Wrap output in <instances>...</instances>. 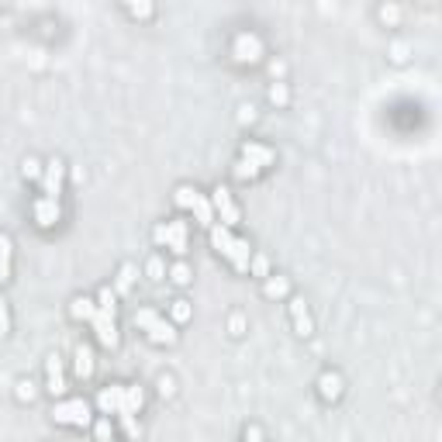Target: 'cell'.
Returning a JSON list of instances; mask_svg holds the SVG:
<instances>
[{"instance_id":"4dcf8cb0","label":"cell","mask_w":442,"mask_h":442,"mask_svg":"<svg viewBox=\"0 0 442 442\" xmlns=\"http://www.w3.org/2000/svg\"><path fill=\"white\" fill-rule=\"evenodd\" d=\"M152 11H156L152 4H138V8H128V14H132V18H152Z\"/></svg>"},{"instance_id":"9a60e30c","label":"cell","mask_w":442,"mask_h":442,"mask_svg":"<svg viewBox=\"0 0 442 442\" xmlns=\"http://www.w3.org/2000/svg\"><path fill=\"white\" fill-rule=\"evenodd\" d=\"M94 367H97V363H94V349L86 345V342H83V345H76V356H73V373H76L79 380H90V377H94Z\"/></svg>"},{"instance_id":"83f0119b","label":"cell","mask_w":442,"mask_h":442,"mask_svg":"<svg viewBox=\"0 0 442 442\" xmlns=\"http://www.w3.org/2000/svg\"><path fill=\"white\" fill-rule=\"evenodd\" d=\"M0 335H11V308L4 294H0Z\"/></svg>"},{"instance_id":"d6986e66","label":"cell","mask_w":442,"mask_h":442,"mask_svg":"<svg viewBox=\"0 0 442 442\" xmlns=\"http://www.w3.org/2000/svg\"><path fill=\"white\" fill-rule=\"evenodd\" d=\"M94 308H97V301H90V297H73V304H69V315H73L76 321H90Z\"/></svg>"},{"instance_id":"ffe728a7","label":"cell","mask_w":442,"mask_h":442,"mask_svg":"<svg viewBox=\"0 0 442 442\" xmlns=\"http://www.w3.org/2000/svg\"><path fill=\"white\" fill-rule=\"evenodd\" d=\"M166 277H169V280H173L176 287H187V284L194 280V270H191V267H187V262L180 259V262H173V267L166 270Z\"/></svg>"},{"instance_id":"836d02e7","label":"cell","mask_w":442,"mask_h":442,"mask_svg":"<svg viewBox=\"0 0 442 442\" xmlns=\"http://www.w3.org/2000/svg\"><path fill=\"white\" fill-rule=\"evenodd\" d=\"M397 14H401L397 8H380V18H384V21H397Z\"/></svg>"},{"instance_id":"52a82bcc","label":"cell","mask_w":442,"mask_h":442,"mask_svg":"<svg viewBox=\"0 0 442 442\" xmlns=\"http://www.w3.org/2000/svg\"><path fill=\"white\" fill-rule=\"evenodd\" d=\"M156 242L159 245H166L173 256H187V235H191V228H187V221H180V218H173V221H162V225H156Z\"/></svg>"},{"instance_id":"8992f818","label":"cell","mask_w":442,"mask_h":442,"mask_svg":"<svg viewBox=\"0 0 442 442\" xmlns=\"http://www.w3.org/2000/svg\"><path fill=\"white\" fill-rule=\"evenodd\" d=\"M173 201L180 204L184 211H191V214H194V221H197L201 228H211V225H214L211 197H208V194H201L197 187H191V184H180V187L173 191Z\"/></svg>"},{"instance_id":"d6a6232c","label":"cell","mask_w":442,"mask_h":442,"mask_svg":"<svg viewBox=\"0 0 442 442\" xmlns=\"http://www.w3.org/2000/svg\"><path fill=\"white\" fill-rule=\"evenodd\" d=\"M242 442H262V432H259V425H249L245 428V439Z\"/></svg>"},{"instance_id":"9c48e42d","label":"cell","mask_w":442,"mask_h":442,"mask_svg":"<svg viewBox=\"0 0 442 442\" xmlns=\"http://www.w3.org/2000/svg\"><path fill=\"white\" fill-rule=\"evenodd\" d=\"M232 56H235V62H259L262 59V38L259 35H252V32H242V35H235V42H232Z\"/></svg>"},{"instance_id":"3957f363","label":"cell","mask_w":442,"mask_h":442,"mask_svg":"<svg viewBox=\"0 0 442 442\" xmlns=\"http://www.w3.org/2000/svg\"><path fill=\"white\" fill-rule=\"evenodd\" d=\"M211 232V245L232 262V270L235 273H249V259H252V245L245 242V238H238L232 228H225V225H211L208 228Z\"/></svg>"},{"instance_id":"ba28073f","label":"cell","mask_w":442,"mask_h":442,"mask_svg":"<svg viewBox=\"0 0 442 442\" xmlns=\"http://www.w3.org/2000/svg\"><path fill=\"white\" fill-rule=\"evenodd\" d=\"M211 211L221 218V225H225V228H235V225L242 221V211H238V204H235L232 191H228V187H221V184L211 191Z\"/></svg>"},{"instance_id":"1f68e13d","label":"cell","mask_w":442,"mask_h":442,"mask_svg":"<svg viewBox=\"0 0 442 442\" xmlns=\"http://www.w3.org/2000/svg\"><path fill=\"white\" fill-rule=\"evenodd\" d=\"M228 328H232V335H242V332H245V318H242V315H232Z\"/></svg>"},{"instance_id":"8fae6325","label":"cell","mask_w":442,"mask_h":442,"mask_svg":"<svg viewBox=\"0 0 442 442\" xmlns=\"http://www.w3.org/2000/svg\"><path fill=\"white\" fill-rule=\"evenodd\" d=\"M62 180H66V162L62 159H49L45 162V173H42V194L52 197V201H59Z\"/></svg>"},{"instance_id":"d4e9b609","label":"cell","mask_w":442,"mask_h":442,"mask_svg":"<svg viewBox=\"0 0 442 442\" xmlns=\"http://www.w3.org/2000/svg\"><path fill=\"white\" fill-rule=\"evenodd\" d=\"M145 273H149V280H162V277H166V262H162V256H152V259L145 262Z\"/></svg>"},{"instance_id":"30bf717a","label":"cell","mask_w":442,"mask_h":442,"mask_svg":"<svg viewBox=\"0 0 442 442\" xmlns=\"http://www.w3.org/2000/svg\"><path fill=\"white\" fill-rule=\"evenodd\" d=\"M32 221L38 225V228H56L59 221H62V208H59V201H52V197H35L32 201Z\"/></svg>"},{"instance_id":"603a6c76","label":"cell","mask_w":442,"mask_h":442,"mask_svg":"<svg viewBox=\"0 0 442 442\" xmlns=\"http://www.w3.org/2000/svg\"><path fill=\"white\" fill-rule=\"evenodd\" d=\"M169 315H173V325H184V321L194 318V308H191V301H173L169 304Z\"/></svg>"},{"instance_id":"7402d4cb","label":"cell","mask_w":442,"mask_h":442,"mask_svg":"<svg viewBox=\"0 0 442 442\" xmlns=\"http://www.w3.org/2000/svg\"><path fill=\"white\" fill-rule=\"evenodd\" d=\"M232 173H235V180H242V184H252V180H259V176H262V173H259L252 162H245V159H235Z\"/></svg>"},{"instance_id":"ac0fdd59","label":"cell","mask_w":442,"mask_h":442,"mask_svg":"<svg viewBox=\"0 0 442 442\" xmlns=\"http://www.w3.org/2000/svg\"><path fill=\"white\" fill-rule=\"evenodd\" d=\"M262 294H267V297H287L291 294V280L287 277H267V284H262Z\"/></svg>"},{"instance_id":"5bb4252c","label":"cell","mask_w":442,"mask_h":442,"mask_svg":"<svg viewBox=\"0 0 442 442\" xmlns=\"http://www.w3.org/2000/svg\"><path fill=\"white\" fill-rule=\"evenodd\" d=\"M14 277V242L8 232H0V287L11 284Z\"/></svg>"},{"instance_id":"7a4b0ae2","label":"cell","mask_w":442,"mask_h":442,"mask_svg":"<svg viewBox=\"0 0 442 442\" xmlns=\"http://www.w3.org/2000/svg\"><path fill=\"white\" fill-rule=\"evenodd\" d=\"M90 328H94V335H97V342L104 349H118L121 345V332H118V294H114V287H101L97 308L90 315Z\"/></svg>"},{"instance_id":"2e32d148","label":"cell","mask_w":442,"mask_h":442,"mask_svg":"<svg viewBox=\"0 0 442 442\" xmlns=\"http://www.w3.org/2000/svg\"><path fill=\"white\" fill-rule=\"evenodd\" d=\"M45 370H49V394L62 397V394H66V377H62V360L56 356V352H52V356H49Z\"/></svg>"},{"instance_id":"d590c367","label":"cell","mask_w":442,"mask_h":442,"mask_svg":"<svg viewBox=\"0 0 442 442\" xmlns=\"http://www.w3.org/2000/svg\"><path fill=\"white\" fill-rule=\"evenodd\" d=\"M238 118H242V121H252V118H256V108H252V104H245V108H242V114H238Z\"/></svg>"},{"instance_id":"277c9868","label":"cell","mask_w":442,"mask_h":442,"mask_svg":"<svg viewBox=\"0 0 442 442\" xmlns=\"http://www.w3.org/2000/svg\"><path fill=\"white\" fill-rule=\"evenodd\" d=\"M135 328H142L152 345H173L176 342V325L169 318H162L156 308H138L135 311Z\"/></svg>"},{"instance_id":"e575fe53","label":"cell","mask_w":442,"mask_h":442,"mask_svg":"<svg viewBox=\"0 0 442 442\" xmlns=\"http://www.w3.org/2000/svg\"><path fill=\"white\" fill-rule=\"evenodd\" d=\"M159 391H162V397L173 394V380H169V377H159Z\"/></svg>"},{"instance_id":"484cf974","label":"cell","mask_w":442,"mask_h":442,"mask_svg":"<svg viewBox=\"0 0 442 442\" xmlns=\"http://www.w3.org/2000/svg\"><path fill=\"white\" fill-rule=\"evenodd\" d=\"M270 101H273L277 108H287V101H291L287 83H273V86H270Z\"/></svg>"},{"instance_id":"e0dca14e","label":"cell","mask_w":442,"mask_h":442,"mask_svg":"<svg viewBox=\"0 0 442 442\" xmlns=\"http://www.w3.org/2000/svg\"><path fill=\"white\" fill-rule=\"evenodd\" d=\"M291 318H294L297 335H311V332H315V321H311V315H308L304 301H291Z\"/></svg>"},{"instance_id":"6da1fadb","label":"cell","mask_w":442,"mask_h":442,"mask_svg":"<svg viewBox=\"0 0 442 442\" xmlns=\"http://www.w3.org/2000/svg\"><path fill=\"white\" fill-rule=\"evenodd\" d=\"M142 404H145V387L142 384H108V387H101V394H97V408H101V415H114L121 425H125V432H128V439L135 442L138 435H142V425H138V411H142Z\"/></svg>"},{"instance_id":"5b68a950","label":"cell","mask_w":442,"mask_h":442,"mask_svg":"<svg viewBox=\"0 0 442 442\" xmlns=\"http://www.w3.org/2000/svg\"><path fill=\"white\" fill-rule=\"evenodd\" d=\"M52 421L69 425V428H90L94 425V404L86 397H62L52 408Z\"/></svg>"},{"instance_id":"cb8c5ba5","label":"cell","mask_w":442,"mask_h":442,"mask_svg":"<svg viewBox=\"0 0 442 442\" xmlns=\"http://www.w3.org/2000/svg\"><path fill=\"white\" fill-rule=\"evenodd\" d=\"M94 435H97V442H111L114 439V425H111V418L108 415H101V418H94Z\"/></svg>"},{"instance_id":"7c38bea8","label":"cell","mask_w":442,"mask_h":442,"mask_svg":"<svg viewBox=\"0 0 442 442\" xmlns=\"http://www.w3.org/2000/svg\"><path fill=\"white\" fill-rule=\"evenodd\" d=\"M238 159L252 162V166L262 173V169H270V166L277 162V152H273L270 145H262V142H245V145H242V152H238Z\"/></svg>"},{"instance_id":"44dd1931","label":"cell","mask_w":442,"mask_h":442,"mask_svg":"<svg viewBox=\"0 0 442 442\" xmlns=\"http://www.w3.org/2000/svg\"><path fill=\"white\" fill-rule=\"evenodd\" d=\"M132 284H135V267H132V262H121L118 280H114V294H128Z\"/></svg>"},{"instance_id":"4fadbf2b","label":"cell","mask_w":442,"mask_h":442,"mask_svg":"<svg viewBox=\"0 0 442 442\" xmlns=\"http://www.w3.org/2000/svg\"><path fill=\"white\" fill-rule=\"evenodd\" d=\"M315 387H318V397L332 404V401H339V397H342L345 380H342V373H339V370H325V373L318 377V384H315Z\"/></svg>"},{"instance_id":"8d00e7d4","label":"cell","mask_w":442,"mask_h":442,"mask_svg":"<svg viewBox=\"0 0 442 442\" xmlns=\"http://www.w3.org/2000/svg\"><path fill=\"white\" fill-rule=\"evenodd\" d=\"M404 52H408L404 45H394V62H404Z\"/></svg>"},{"instance_id":"f546056e","label":"cell","mask_w":442,"mask_h":442,"mask_svg":"<svg viewBox=\"0 0 442 442\" xmlns=\"http://www.w3.org/2000/svg\"><path fill=\"white\" fill-rule=\"evenodd\" d=\"M35 397V384L32 380H18V401H32Z\"/></svg>"},{"instance_id":"4316f807","label":"cell","mask_w":442,"mask_h":442,"mask_svg":"<svg viewBox=\"0 0 442 442\" xmlns=\"http://www.w3.org/2000/svg\"><path fill=\"white\" fill-rule=\"evenodd\" d=\"M21 173H25V180H42V173H45V169L38 166V159H32V156H28V159L21 162Z\"/></svg>"},{"instance_id":"f1b7e54d","label":"cell","mask_w":442,"mask_h":442,"mask_svg":"<svg viewBox=\"0 0 442 442\" xmlns=\"http://www.w3.org/2000/svg\"><path fill=\"white\" fill-rule=\"evenodd\" d=\"M249 270H252L256 277H270V262H267V256H252V259H249Z\"/></svg>"}]
</instances>
